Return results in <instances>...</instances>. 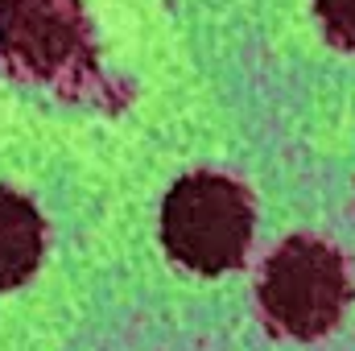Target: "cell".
<instances>
[{"label": "cell", "mask_w": 355, "mask_h": 351, "mask_svg": "<svg viewBox=\"0 0 355 351\" xmlns=\"http://www.w3.org/2000/svg\"><path fill=\"white\" fill-rule=\"evenodd\" d=\"M42 215L29 198L0 190V289L21 285L42 261Z\"/></svg>", "instance_id": "cell-4"}, {"label": "cell", "mask_w": 355, "mask_h": 351, "mask_svg": "<svg viewBox=\"0 0 355 351\" xmlns=\"http://www.w3.org/2000/svg\"><path fill=\"white\" fill-rule=\"evenodd\" d=\"M0 46L33 75L83 54V17L71 0H0Z\"/></svg>", "instance_id": "cell-3"}, {"label": "cell", "mask_w": 355, "mask_h": 351, "mask_svg": "<svg viewBox=\"0 0 355 351\" xmlns=\"http://www.w3.org/2000/svg\"><path fill=\"white\" fill-rule=\"evenodd\" d=\"M162 240L194 273H223L244 261L252 240V203L244 186L219 174H190L162 203Z\"/></svg>", "instance_id": "cell-1"}, {"label": "cell", "mask_w": 355, "mask_h": 351, "mask_svg": "<svg viewBox=\"0 0 355 351\" xmlns=\"http://www.w3.org/2000/svg\"><path fill=\"white\" fill-rule=\"evenodd\" d=\"M352 285L343 257L310 236L285 240L265 264L261 277V310L265 318L293 335V339H318L327 335L343 310H347Z\"/></svg>", "instance_id": "cell-2"}, {"label": "cell", "mask_w": 355, "mask_h": 351, "mask_svg": "<svg viewBox=\"0 0 355 351\" xmlns=\"http://www.w3.org/2000/svg\"><path fill=\"white\" fill-rule=\"evenodd\" d=\"M318 21L335 46L355 50V0H318Z\"/></svg>", "instance_id": "cell-5"}]
</instances>
